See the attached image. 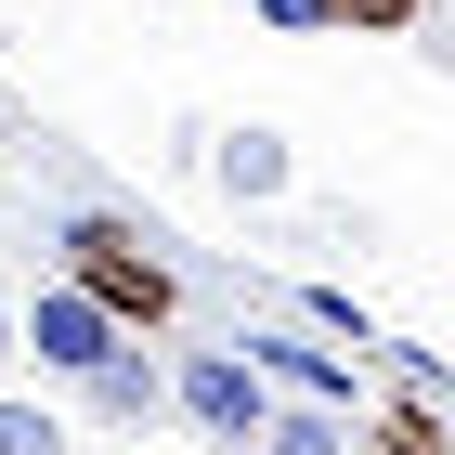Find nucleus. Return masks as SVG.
Masks as SVG:
<instances>
[{
  "instance_id": "obj_4",
  "label": "nucleus",
  "mask_w": 455,
  "mask_h": 455,
  "mask_svg": "<svg viewBox=\"0 0 455 455\" xmlns=\"http://www.w3.org/2000/svg\"><path fill=\"white\" fill-rule=\"evenodd\" d=\"M235 351L260 378H286L299 403H351V364H364V351H313V339H286V325H260V339H235Z\"/></svg>"
},
{
  "instance_id": "obj_3",
  "label": "nucleus",
  "mask_w": 455,
  "mask_h": 455,
  "mask_svg": "<svg viewBox=\"0 0 455 455\" xmlns=\"http://www.w3.org/2000/svg\"><path fill=\"white\" fill-rule=\"evenodd\" d=\"M13 325H27V351H39V364H52V378H92L105 351H131V325H117L105 299H92V286H66V274L39 286V299H27V313H13Z\"/></svg>"
},
{
  "instance_id": "obj_5",
  "label": "nucleus",
  "mask_w": 455,
  "mask_h": 455,
  "mask_svg": "<svg viewBox=\"0 0 455 455\" xmlns=\"http://www.w3.org/2000/svg\"><path fill=\"white\" fill-rule=\"evenodd\" d=\"M78 390H92V417H117V429H156V417H170V378H156V364H131V351H105Z\"/></svg>"
},
{
  "instance_id": "obj_7",
  "label": "nucleus",
  "mask_w": 455,
  "mask_h": 455,
  "mask_svg": "<svg viewBox=\"0 0 455 455\" xmlns=\"http://www.w3.org/2000/svg\"><path fill=\"white\" fill-rule=\"evenodd\" d=\"M260 455H339V403H286V417H260Z\"/></svg>"
},
{
  "instance_id": "obj_13",
  "label": "nucleus",
  "mask_w": 455,
  "mask_h": 455,
  "mask_svg": "<svg viewBox=\"0 0 455 455\" xmlns=\"http://www.w3.org/2000/svg\"><path fill=\"white\" fill-rule=\"evenodd\" d=\"M13 351H27V325H13V299H0V364H13Z\"/></svg>"
},
{
  "instance_id": "obj_2",
  "label": "nucleus",
  "mask_w": 455,
  "mask_h": 455,
  "mask_svg": "<svg viewBox=\"0 0 455 455\" xmlns=\"http://www.w3.org/2000/svg\"><path fill=\"white\" fill-rule=\"evenodd\" d=\"M260 390H274V378H260L247 351H182V378H170V403H182V417H196V429H209L221 455H260V417H274Z\"/></svg>"
},
{
  "instance_id": "obj_14",
  "label": "nucleus",
  "mask_w": 455,
  "mask_h": 455,
  "mask_svg": "<svg viewBox=\"0 0 455 455\" xmlns=\"http://www.w3.org/2000/svg\"><path fill=\"white\" fill-rule=\"evenodd\" d=\"M339 455H351V443H339Z\"/></svg>"
},
{
  "instance_id": "obj_8",
  "label": "nucleus",
  "mask_w": 455,
  "mask_h": 455,
  "mask_svg": "<svg viewBox=\"0 0 455 455\" xmlns=\"http://www.w3.org/2000/svg\"><path fill=\"white\" fill-rule=\"evenodd\" d=\"M378 455H455V429L429 403H378Z\"/></svg>"
},
{
  "instance_id": "obj_9",
  "label": "nucleus",
  "mask_w": 455,
  "mask_h": 455,
  "mask_svg": "<svg viewBox=\"0 0 455 455\" xmlns=\"http://www.w3.org/2000/svg\"><path fill=\"white\" fill-rule=\"evenodd\" d=\"M0 455H66V417L52 403H0Z\"/></svg>"
},
{
  "instance_id": "obj_1",
  "label": "nucleus",
  "mask_w": 455,
  "mask_h": 455,
  "mask_svg": "<svg viewBox=\"0 0 455 455\" xmlns=\"http://www.w3.org/2000/svg\"><path fill=\"white\" fill-rule=\"evenodd\" d=\"M52 247H66V286H92V299H105V313L131 325V339L182 313V274H170V260H156V247H143V235H131L117 209H78V221H66Z\"/></svg>"
},
{
  "instance_id": "obj_12",
  "label": "nucleus",
  "mask_w": 455,
  "mask_h": 455,
  "mask_svg": "<svg viewBox=\"0 0 455 455\" xmlns=\"http://www.w3.org/2000/svg\"><path fill=\"white\" fill-rule=\"evenodd\" d=\"M260 27H339V0H247Z\"/></svg>"
},
{
  "instance_id": "obj_6",
  "label": "nucleus",
  "mask_w": 455,
  "mask_h": 455,
  "mask_svg": "<svg viewBox=\"0 0 455 455\" xmlns=\"http://www.w3.org/2000/svg\"><path fill=\"white\" fill-rule=\"evenodd\" d=\"M221 182L235 196H286V143L274 131H221Z\"/></svg>"
},
{
  "instance_id": "obj_11",
  "label": "nucleus",
  "mask_w": 455,
  "mask_h": 455,
  "mask_svg": "<svg viewBox=\"0 0 455 455\" xmlns=\"http://www.w3.org/2000/svg\"><path fill=\"white\" fill-rule=\"evenodd\" d=\"M313 325H325V339H351V351H364V299H351V286H313Z\"/></svg>"
},
{
  "instance_id": "obj_10",
  "label": "nucleus",
  "mask_w": 455,
  "mask_h": 455,
  "mask_svg": "<svg viewBox=\"0 0 455 455\" xmlns=\"http://www.w3.org/2000/svg\"><path fill=\"white\" fill-rule=\"evenodd\" d=\"M429 0H339V27H364V39H390V27H417Z\"/></svg>"
}]
</instances>
